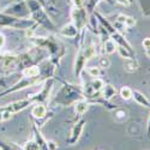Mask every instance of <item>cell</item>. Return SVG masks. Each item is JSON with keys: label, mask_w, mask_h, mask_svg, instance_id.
Wrapping results in <instances>:
<instances>
[{"label": "cell", "mask_w": 150, "mask_h": 150, "mask_svg": "<svg viewBox=\"0 0 150 150\" xmlns=\"http://www.w3.org/2000/svg\"><path fill=\"white\" fill-rule=\"evenodd\" d=\"M109 60L108 58H100V67H108L109 66Z\"/></svg>", "instance_id": "2e32d148"}, {"label": "cell", "mask_w": 150, "mask_h": 150, "mask_svg": "<svg viewBox=\"0 0 150 150\" xmlns=\"http://www.w3.org/2000/svg\"><path fill=\"white\" fill-rule=\"evenodd\" d=\"M33 34H34V33H33L31 30H27V35H28V36H33Z\"/></svg>", "instance_id": "603a6c76"}, {"label": "cell", "mask_w": 150, "mask_h": 150, "mask_svg": "<svg viewBox=\"0 0 150 150\" xmlns=\"http://www.w3.org/2000/svg\"><path fill=\"white\" fill-rule=\"evenodd\" d=\"M1 114H3V121L4 120H8L11 118V113H10V112H4V113H1Z\"/></svg>", "instance_id": "ffe728a7"}, {"label": "cell", "mask_w": 150, "mask_h": 150, "mask_svg": "<svg viewBox=\"0 0 150 150\" xmlns=\"http://www.w3.org/2000/svg\"><path fill=\"white\" fill-rule=\"evenodd\" d=\"M88 73L90 74L91 77H96L97 78L100 76V69L98 67H95V66L94 67H89L88 69Z\"/></svg>", "instance_id": "5bb4252c"}, {"label": "cell", "mask_w": 150, "mask_h": 150, "mask_svg": "<svg viewBox=\"0 0 150 150\" xmlns=\"http://www.w3.org/2000/svg\"><path fill=\"white\" fill-rule=\"evenodd\" d=\"M0 121H3V114H0Z\"/></svg>", "instance_id": "cb8c5ba5"}, {"label": "cell", "mask_w": 150, "mask_h": 150, "mask_svg": "<svg viewBox=\"0 0 150 150\" xmlns=\"http://www.w3.org/2000/svg\"><path fill=\"white\" fill-rule=\"evenodd\" d=\"M61 34L66 36V37H74L77 35V28L73 25V24H70V25H65L61 29Z\"/></svg>", "instance_id": "5b68a950"}, {"label": "cell", "mask_w": 150, "mask_h": 150, "mask_svg": "<svg viewBox=\"0 0 150 150\" xmlns=\"http://www.w3.org/2000/svg\"><path fill=\"white\" fill-rule=\"evenodd\" d=\"M46 113H47V108L43 105H36V106H34V108L31 110V114L35 118H39V119L43 118L46 115Z\"/></svg>", "instance_id": "277c9868"}, {"label": "cell", "mask_w": 150, "mask_h": 150, "mask_svg": "<svg viewBox=\"0 0 150 150\" xmlns=\"http://www.w3.org/2000/svg\"><path fill=\"white\" fill-rule=\"evenodd\" d=\"M24 149L25 150H40L39 144L35 142H28L25 145H24Z\"/></svg>", "instance_id": "4fadbf2b"}, {"label": "cell", "mask_w": 150, "mask_h": 150, "mask_svg": "<svg viewBox=\"0 0 150 150\" xmlns=\"http://www.w3.org/2000/svg\"><path fill=\"white\" fill-rule=\"evenodd\" d=\"M72 3H73V5L76 6L77 8H81V7L84 5L85 0H72Z\"/></svg>", "instance_id": "ac0fdd59"}, {"label": "cell", "mask_w": 150, "mask_h": 150, "mask_svg": "<svg viewBox=\"0 0 150 150\" xmlns=\"http://www.w3.org/2000/svg\"><path fill=\"white\" fill-rule=\"evenodd\" d=\"M102 86H105L102 79H100V78H95L93 82H91V88L94 91H100L102 89Z\"/></svg>", "instance_id": "8fae6325"}, {"label": "cell", "mask_w": 150, "mask_h": 150, "mask_svg": "<svg viewBox=\"0 0 150 150\" xmlns=\"http://www.w3.org/2000/svg\"><path fill=\"white\" fill-rule=\"evenodd\" d=\"M132 97L134 98V101H136L137 103H138L139 106H142V107H146V108H150V101H149V98H148L144 94H142L141 91L134 90V91H133Z\"/></svg>", "instance_id": "3957f363"}, {"label": "cell", "mask_w": 150, "mask_h": 150, "mask_svg": "<svg viewBox=\"0 0 150 150\" xmlns=\"http://www.w3.org/2000/svg\"><path fill=\"white\" fill-rule=\"evenodd\" d=\"M74 110H76L77 114H84L86 110H88V103L85 101H79L76 103V107H74Z\"/></svg>", "instance_id": "9c48e42d"}, {"label": "cell", "mask_w": 150, "mask_h": 150, "mask_svg": "<svg viewBox=\"0 0 150 150\" xmlns=\"http://www.w3.org/2000/svg\"><path fill=\"white\" fill-rule=\"evenodd\" d=\"M117 47H118V45L115 43L114 40H107L105 42V52L107 54H113L117 51Z\"/></svg>", "instance_id": "52a82bcc"}, {"label": "cell", "mask_w": 150, "mask_h": 150, "mask_svg": "<svg viewBox=\"0 0 150 150\" xmlns=\"http://www.w3.org/2000/svg\"><path fill=\"white\" fill-rule=\"evenodd\" d=\"M132 95H133V90L130 89L129 86H122L121 90H120V96L122 100H125V101H127V100L132 98Z\"/></svg>", "instance_id": "ba28073f"}, {"label": "cell", "mask_w": 150, "mask_h": 150, "mask_svg": "<svg viewBox=\"0 0 150 150\" xmlns=\"http://www.w3.org/2000/svg\"><path fill=\"white\" fill-rule=\"evenodd\" d=\"M84 58H85V60H89V59H91L94 55H95V49H94V47L93 46H90V47H88L85 49V52H84Z\"/></svg>", "instance_id": "7c38bea8"}, {"label": "cell", "mask_w": 150, "mask_h": 150, "mask_svg": "<svg viewBox=\"0 0 150 150\" xmlns=\"http://www.w3.org/2000/svg\"><path fill=\"white\" fill-rule=\"evenodd\" d=\"M72 18L74 27L77 29H82L86 24V13L83 11V8H76L72 12Z\"/></svg>", "instance_id": "6da1fadb"}, {"label": "cell", "mask_w": 150, "mask_h": 150, "mask_svg": "<svg viewBox=\"0 0 150 150\" xmlns=\"http://www.w3.org/2000/svg\"><path fill=\"white\" fill-rule=\"evenodd\" d=\"M47 146H48V150H57L58 149V144L53 141H48L47 142Z\"/></svg>", "instance_id": "e0dca14e"}, {"label": "cell", "mask_w": 150, "mask_h": 150, "mask_svg": "<svg viewBox=\"0 0 150 150\" xmlns=\"http://www.w3.org/2000/svg\"><path fill=\"white\" fill-rule=\"evenodd\" d=\"M143 47L146 49V51H150V37H146V39H144L143 41Z\"/></svg>", "instance_id": "d6986e66"}, {"label": "cell", "mask_w": 150, "mask_h": 150, "mask_svg": "<svg viewBox=\"0 0 150 150\" xmlns=\"http://www.w3.org/2000/svg\"><path fill=\"white\" fill-rule=\"evenodd\" d=\"M4 43H5V37H4V35H3V34H0V49L3 48Z\"/></svg>", "instance_id": "44dd1931"}, {"label": "cell", "mask_w": 150, "mask_h": 150, "mask_svg": "<svg viewBox=\"0 0 150 150\" xmlns=\"http://www.w3.org/2000/svg\"><path fill=\"white\" fill-rule=\"evenodd\" d=\"M84 124H85V121L82 120V121H79V122L76 125V126L72 129L71 134H70V138H69L70 144H74V143H76V142L79 139L81 133H82V131H83V129H84Z\"/></svg>", "instance_id": "7a4b0ae2"}, {"label": "cell", "mask_w": 150, "mask_h": 150, "mask_svg": "<svg viewBox=\"0 0 150 150\" xmlns=\"http://www.w3.org/2000/svg\"><path fill=\"white\" fill-rule=\"evenodd\" d=\"M148 136H150V117L148 119Z\"/></svg>", "instance_id": "7402d4cb"}, {"label": "cell", "mask_w": 150, "mask_h": 150, "mask_svg": "<svg viewBox=\"0 0 150 150\" xmlns=\"http://www.w3.org/2000/svg\"><path fill=\"white\" fill-rule=\"evenodd\" d=\"M115 89L113 88L112 85H105V89H103V96L106 98H112L115 95Z\"/></svg>", "instance_id": "30bf717a"}, {"label": "cell", "mask_w": 150, "mask_h": 150, "mask_svg": "<svg viewBox=\"0 0 150 150\" xmlns=\"http://www.w3.org/2000/svg\"><path fill=\"white\" fill-rule=\"evenodd\" d=\"M124 24H125V25H126L127 28H132V27L136 25V19L132 18V17H126V19H125Z\"/></svg>", "instance_id": "9a60e30c"}, {"label": "cell", "mask_w": 150, "mask_h": 150, "mask_svg": "<svg viewBox=\"0 0 150 150\" xmlns=\"http://www.w3.org/2000/svg\"><path fill=\"white\" fill-rule=\"evenodd\" d=\"M40 73V69L37 66H30V67H27L25 70L23 71V74L25 77H29V78H34L36 76H39Z\"/></svg>", "instance_id": "8992f818"}]
</instances>
